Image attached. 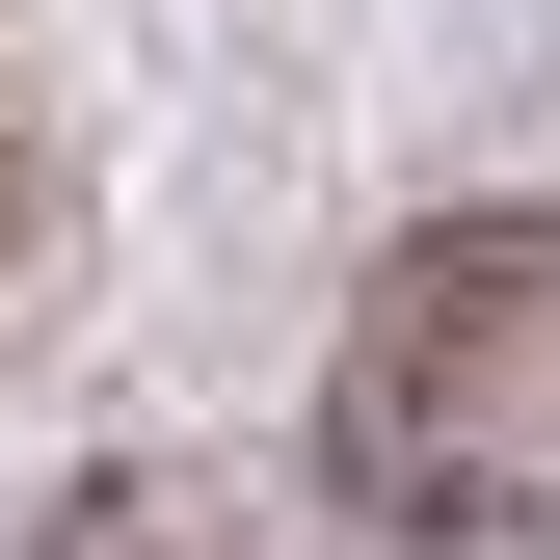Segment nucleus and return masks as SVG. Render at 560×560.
Listing matches in <instances>:
<instances>
[{
  "label": "nucleus",
  "mask_w": 560,
  "mask_h": 560,
  "mask_svg": "<svg viewBox=\"0 0 560 560\" xmlns=\"http://www.w3.org/2000/svg\"><path fill=\"white\" fill-rule=\"evenodd\" d=\"M374 534H560V214H428L320 374Z\"/></svg>",
  "instance_id": "1"
},
{
  "label": "nucleus",
  "mask_w": 560,
  "mask_h": 560,
  "mask_svg": "<svg viewBox=\"0 0 560 560\" xmlns=\"http://www.w3.org/2000/svg\"><path fill=\"white\" fill-rule=\"evenodd\" d=\"M0 214H27V133H0Z\"/></svg>",
  "instance_id": "2"
}]
</instances>
